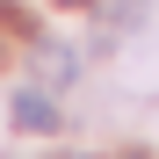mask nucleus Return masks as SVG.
<instances>
[{
  "instance_id": "nucleus-1",
  "label": "nucleus",
  "mask_w": 159,
  "mask_h": 159,
  "mask_svg": "<svg viewBox=\"0 0 159 159\" xmlns=\"http://www.w3.org/2000/svg\"><path fill=\"white\" fill-rule=\"evenodd\" d=\"M15 123L22 130H58V101H51V87H15Z\"/></svg>"
},
{
  "instance_id": "nucleus-2",
  "label": "nucleus",
  "mask_w": 159,
  "mask_h": 159,
  "mask_svg": "<svg viewBox=\"0 0 159 159\" xmlns=\"http://www.w3.org/2000/svg\"><path fill=\"white\" fill-rule=\"evenodd\" d=\"M80 72V51L72 43H36V87H65Z\"/></svg>"
},
{
  "instance_id": "nucleus-3",
  "label": "nucleus",
  "mask_w": 159,
  "mask_h": 159,
  "mask_svg": "<svg viewBox=\"0 0 159 159\" xmlns=\"http://www.w3.org/2000/svg\"><path fill=\"white\" fill-rule=\"evenodd\" d=\"M94 7H101V29H138L152 15V0H94Z\"/></svg>"
},
{
  "instance_id": "nucleus-4",
  "label": "nucleus",
  "mask_w": 159,
  "mask_h": 159,
  "mask_svg": "<svg viewBox=\"0 0 159 159\" xmlns=\"http://www.w3.org/2000/svg\"><path fill=\"white\" fill-rule=\"evenodd\" d=\"M65 7H94V0H65Z\"/></svg>"
}]
</instances>
